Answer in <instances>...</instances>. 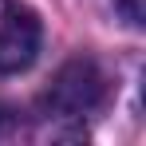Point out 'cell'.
<instances>
[{"label":"cell","instance_id":"6da1fadb","mask_svg":"<svg viewBox=\"0 0 146 146\" xmlns=\"http://www.w3.org/2000/svg\"><path fill=\"white\" fill-rule=\"evenodd\" d=\"M107 103V75L95 59H71L51 75L48 91L40 99L44 115L59 122H79L87 115H95Z\"/></svg>","mask_w":146,"mask_h":146},{"label":"cell","instance_id":"7a4b0ae2","mask_svg":"<svg viewBox=\"0 0 146 146\" xmlns=\"http://www.w3.org/2000/svg\"><path fill=\"white\" fill-rule=\"evenodd\" d=\"M44 44V24L36 8L20 0H0V75L28 71Z\"/></svg>","mask_w":146,"mask_h":146},{"label":"cell","instance_id":"3957f363","mask_svg":"<svg viewBox=\"0 0 146 146\" xmlns=\"http://www.w3.org/2000/svg\"><path fill=\"white\" fill-rule=\"evenodd\" d=\"M115 8L122 12V20H126V24L142 28V20H146V0H115Z\"/></svg>","mask_w":146,"mask_h":146},{"label":"cell","instance_id":"277c9868","mask_svg":"<svg viewBox=\"0 0 146 146\" xmlns=\"http://www.w3.org/2000/svg\"><path fill=\"white\" fill-rule=\"evenodd\" d=\"M12 122H16V111L0 99V134H8V126H12Z\"/></svg>","mask_w":146,"mask_h":146}]
</instances>
